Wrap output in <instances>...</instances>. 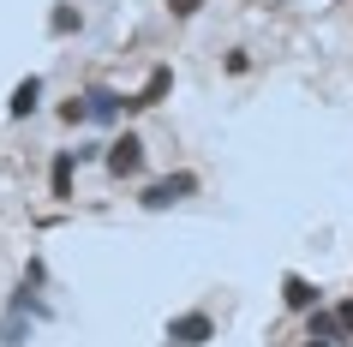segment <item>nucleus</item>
Instances as JSON below:
<instances>
[{"mask_svg": "<svg viewBox=\"0 0 353 347\" xmlns=\"http://www.w3.org/2000/svg\"><path fill=\"white\" fill-rule=\"evenodd\" d=\"M72 180H78V150H60L54 162H48V198H54V204H72L78 198Z\"/></svg>", "mask_w": 353, "mask_h": 347, "instance_id": "nucleus-5", "label": "nucleus"}, {"mask_svg": "<svg viewBox=\"0 0 353 347\" xmlns=\"http://www.w3.org/2000/svg\"><path fill=\"white\" fill-rule=\"evenodd\" d=\"M168 90H174V66H156V72L144 78V90H138V96H126V114H138V108H156V102H162Z\"/></svg>", "mask_w": 353, "mask_h": 347, "instance_id": "nucleus-9", "label": "nucleus"}, {"mask_svg": "<svg viewBox=\"0 0 353 347\" xmlns=\"http://www.w3.org/2000/svg\"><path fill=\"white\" fill-rule=\"evenodd\" d=\"M37 108H42V78L30 72V78L12 84V96H6V120H30Z\"/></svg>", "mask_w": 353, "mask_h": 347, "instance_id": "nucleus-7", "label": "nucleus"}, {"mask_svg": "<svg viewBox=\"0 0 353 347\" xmlns=\"http://www.w3.org/2000/svg\"><path fill=\"white\" fill-rule=\"evenodd\" d=\"M216 341V317L210 311H174L168 317V347H210Z\"/></svg>", "mask_w": 353, "mask_h": 347, "instance_id": "nucleus-2", "label": "nucleus"}, {"mask_svg": "<svg viewBox=\"0 0 353 347\" xmlns=\"http://www.w3.org/2000/svg\"><path fill=\"white\" fill-rule=\"evenodd\" d=\"M198 186H204V180H198L192 168H180V174H162V180H150L144 192H138V210H174V204H186Z\"/></svg>", "mask_w": 353, "mask_h": 347, "instance_id": "nucleus-1", "label": "nucleus"}, {"mask_svg": "<svg viewBox=\"0 0 353 347\" xmlns=\"http://www.w3.org/2000/svg\"><path fill=\"white\" fill-rule=\"evenodd\" d=\"M30 329H37V311H24V306L0 311V347H24V341H30Z\"/></svg>", "mask_w": 353, "mask_h": 347, "instance_id": "nucleus-8", "label": "nucleus"}, {"mask_svg": "<svg viewBox=\"0 0 353 347\" xmlns=\"http://www.w3.org/2000/svg\"><path fill=\"white\" fill-rule=\"evenodd\" d=\"M335 324H341V335L353 341V299H341V306H335Z\"/></svg>", "mask_w": 353, "mask_h": 347, "instance_id": "nucleus-16", "label": "nucleus"}, {"mask_svg": "<svg viewBox=\"0 0 353 347\" xmlns=\"http://www.w3.org/2000/svg\"><path fill=\"white\" fill-rule=\"evenodd\" d=\"M24 281H30V288H42V281H48V264H42V257H30V264H24Z\"/></svg>", "mask_w": 353, "mask_h": 347, "instance_id": "nucleus-15", "label": "nucleus"}, {"mask_svg": "<svg viewBox=\"0 0 353 347\" xmlns=\"http://www.w3.org/2000/svg\"><path fill=\"white\" fill-rule=\"evenodd\" d=\"M144 138H138V132H120V138H108V156H102V162H108V174L114 180H138V174H144Z\"/></svg>", "mask_w": 353, "mask_h": 347, "instance_id": "nucleus-3", "label": "nucleus"}, {"mask_svg": "<svg viewBox=\"0 0 353 347\" xmlns=\"http://www.w3.org/2000/svg\"><path fill=\"white\" fill-rule=\"evenodd\" d=\"M168 12H174V19H198V12H204V0H168Z\"/></svg>", "mask_w": 353, "mask_h": 347, "instance_id": "nucleus-14", "label": "nucleus"}, {"mask_svg": "<svg viewBox=\"0 0 353 347\" xmlns=\"http://www.w3.org/2000/svg\"><path fill=\"white\" fill-rule=\"evenodd\" d=\"M222 66H228L234 78H245V72H252V54H245V48H228V60H222Z\"/></svg>", "mask_w": 353, "mask_h": 347, "instance_id": "nucleus-13", "label": "nucleus"}, {"mask_svg": "<svg viewBox=\"0 0 353 347\" xmlns=\"http://www.w3.org/2000/svg\"><path fill=\"white\" fill-rule=\"evenodd\" d=\"M84 30V12H78L72 0H54V12H48V37H72Z\"/></svg>", "mask_w": 353, "mask_h": 347, "instance_id": "nucleus-11", "label": "nucleus"}, {"mask_svg": "<svg viewBox=\"0 0 353 347\" xmlns=\"http://www.w3.org/2000/svg\"><path fill=\"white\" fill-rule=\"evenodd\" d=\"M305 347H341V341H305Z\"/></svg>", "mask_w": 353, "mask_h": 347, "instance_id": "nucleus-17", "label": "nucleus"}, {"mask_svg": "<svg viewBox=\"0 0 353 347\" xmlns=\"http://www.w3.org/2000/svg\"><path fill=\"white\" fill-rule=\"evenodd\" d=\"M60 120H66V126H84V120H90V114H84V96H72V102H60Z\"/></svg>", "mask_w": 353, "mask_h": 347, "instance_id": "nucleus-12", "label": "nucleus"}, {"mask_svg": "<svg viewBox=\"0 0 353 347\" xmlns=\"http://www.w3.org/2000/svg\"><path fill=\"white\" fill-rule=\"evenodd\" d=\"M305 341H341V347H347V335H341V324H335V306L305 311Z\"/></svg>", "mask_w": 353, "mask_h": 347, "instance_id": "nucleus-10", "label": "nucleus"}, {"mask_svg": "<svg viewBox=\"0 0 353 347\" xmlns=\"http://www.w3.org/2000/svg\"><path fill=\"white\" fill-rule=\"evenodd\" d=\"M84 114H90V126H114L126 114V96L114 90V84H90L84 90Z\"/></svg>", "mask_w": 353, "mask_h": 347, "instance_id": "nucleus-4", "label": "nucleus"}, {"mask_svg": "<svg viewBox=\"0 0 353 347\" xmlns=\"http://www.w3.org/2000/svg\"><path fill=\"white\" fill-rule=\"evenodd\" d=\"M281 306H288V311H317V306H323V293H317V281H305V275L288 270V275H281Z\"/></svg>", "mask_w": 353, "mask_h": 347, "instance_id": "nucleus-6", "label": "nucleus"}]
</instances>
